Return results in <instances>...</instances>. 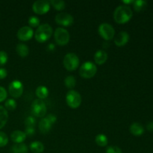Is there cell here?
I'll return each mask as SVG.
<instances>
[{
  "mask_svg": "<svg viewBox=\"0 0 153 153\" xmlns=\"http://www.w3.org/2000/svg\"><path fill=\"white\" fill-rule=\"evenodd\" d=\"M16 51L18 55L20 57H22V58H25L29 54V49H28V46L22 43H18L16 45Z\"/></svg>",
  "mask_w": 153,
  "mask_h": 153,
  "instance_id": "19",
  "label": "cell"
},
{
  "mask_svg": "<svg viewBox=\"0 0 153 153\" xmlns=\"http://www.w3.org/2000/svg\"><path fill=\"white\" fill-rule=\"evenodd\" d=\"M80 61L76 54L73 52H70L67 53L64 56V60H63V64L64 67L67 69L68 71H74L79 67Z\"/></svg>",
  "mask_w": 153,
  "mask_h": 153,
  "instance_id": "4",
  "label": "cell"
},
{
  "mask_svg": "<svg viewBox=\"0 0 153 153\" xmlns=\"http://www.w3.org/2000/svg\"><path fill=\"white\" fill-rule=\"evenodd\" d=\"M129 34L126 31H120L114 37V43L117 46H123L129 40Z\"/></svg>",
  "mask_w": 153,
  "mask_h": 153,
  "instance_id": "13",
  "label": "cell"
},
{
  "mask_svg": "<svg viewBox=\"0 0 153 153\" xmlns=\"http://www.w3.org/2000/svg\"><path fill=\"white\" fill-rule=\"evenodd\" d=\"M28 25H30L31 28H38L40 26V20L37 16H31L28 18Z\"/></svg>",
  "mask_w": 153,
  "mask_h": 153,
  "instance_id": "28",
  "label": "cell"
},
{
  "mask_svg": "<svg viewBox=\"0 0 153 153\" xmlns=\"http://www.w3.org/2000/svg\"><path fill=\"white\" fill-rule=\"evenodd\" d=\"M16 36L21 41H28L34 36V31L30 26H23L18 30Z\"/></svg>",
  "mask_w": 153,
  "mask_h": 153,
  "instance_id": "12",
  "label": "cell"
},
{
  "mask_svg": "<svg viewBox=\"0 0 153 153\" xmlns=\"http://www.w3.org/2000/svg\"><path fill=\"white\" fill-rule=\"evenodd\" d=\"M50 2L46 0H37L32 4V10L37 14L43 15L50 10Z\"/></svg>",
  "mask_w": 153,
  "mask_h": 153,
  "instance_id": "9",
  "label": "cell"
},
{
  "mask_svg": "<svg viewBox=\"0 0 153 153\" xmlns=\"http://www.w3.org/2000/svg\"><path fill=\"white\" fill-rule=\"evenodd\" d=\"M8 92L13 98H19L23 93V85L19 80H13L8 86Z\"/></svg>",
  "mask_w": 153,
  "mask_h": 153,
  "instance_id": "10",
  "label": "cell"
},
{
  "mask_svg": "<svg viewBox=\"0 0 153 153\" xmlns=\"http://www.w3.org/2000/svg\"><path fill=\"white\" fill-rule=\"evenodd\" d=\"M52 28L49 24L45 23L40 25L34 33V37L39 43H44L50 39L52 35Z\"/></svg>",
  "mask_w": 153,
  "mask_h": 153,
  "instance_id": "2",
  "label": "cell"
},
{
  "mask_svg": "<svg viewBox=\"0 0 153 153\" xmlns=\"http://www.w3.org/2000/svg\"><path fill=\"white\" fill-rule=\"evenodd\" d=\"M46 119L47 120L49 121V122L50 123L52 124V125H53V124L55 123L56 122V120H57L56 116H55V115H54V114H48V115H46Z\"/></svg>",
  "mask_w": 153,
  "mask_h": 153,
  "instance_id": "34",
  "label": "cell"
},
{
  "mask_svg": "<svg viewBox=\"0 0 153 153\" xmlns=\"http://www.w3.org/2000/svg\"><path fill=\"white\" fill-rule=\"evenodd\" d=\"M129 131L131 134L134 136H140L144 132V128L143 125L139 123H133L129 127Z\"/></svg>",
  "mask_w": 153,
  "mask_h": 153,
  "instance_id": "16",
  "label": "cell"
},
{
  "mask_svg": "<svg viewBox=\"0 0 153 153\" xmlns=\"http://www.w3.org/2000/svg\"><path fill=\"white\" fill-rule=\"evenodd\" d=\"M98 32L99 34L107 41L112 40L115 36L114 28L111 25L107 22L100 24L98 28Z\"/></svg>",
  "mask_w": 153,
  "mask_h": 153,
  "instance_id": "7",
  "label": "cell"
},
{
  "mask_svg": "<svg viewBox=\"0 0 153 153\" xmlns=\"http://www.w3.org/2000/svg\"><path fill=\"white\" fill-rule=\"evenodd\" d=\"M64 85L69 89L72 90L76 87V80L73 76H68L64 79Z\"/></svg>",
  "mask_w": 153,
  "mask_h": 153,
  "instance_id": "25",
  "label": "cell"
},
{
  "mask_svg": "<svg viewBox=\"0 0 153 153\" xmlns=\"http://www.w3.org/2000/svg\"><path fill=\"white\" fill-rule=\"evenodd\" d=\"M55 22L57 24L64 27L70 26L74 22V19L72 15L68 13L61 12L55 16Z\"/></svg>",
  "mask_w": 153,
  "mask_h": 153,
  "instance_id": "11",
  "label": "cell"
},
{
  "mask_svg": "<svg viewBox=\"0 0 153 153\" xmlns=\"http://www.w3.org/2000/svg\"><path fill=\"white\" fill-rule=\"evenodd\" d=\"M146 128L149 131L152 132L153 131V122H149L148 123L147 125H146Z\"/></svg>",
  "mask_w": 153,
  "mask_h": 153,
  "instance_id": "37",
  "label": "cell"
},
{
  "mask_svg": "<svg viewBox=\"0 0 153 153\" xmlns=\"http://www.w3.org/2000/svg\"><path fill=\"white\" fill-rule=\"evenodd\" d=\"M36 124V120L34 117L29 116L26 117L25 120V125L26 127H34Z\"/></svg>",
  "mask_w": 153,
  "mask_h": 153,
  "instance_id": "30",
  "label": "cell"
},
{
  "mask_svg": "<svg viewBox=\"0 0 153 153\" xmlns=\"http://www.w3.org/2000/svg\"><path fill=\"white\" fill-rule=\"evenodd\" d=\"M54 37L56 43L59 46H65L70 39V33L64 28H58L54 33Z\"/></svg>",
  "mask_w": 153,
  "mask_h": 153,
  "instance_id": "8",
  "label": "cell"
},
{
  "mask_svg": "<svg viewBox=\"0 0 153 153\" xmlns=\"http://www.w3.org/2000/svg\"><path fill=\"white\" fill-rule=\"evenodd\" d=\"M31 110L33 115L37 117L43 118V117H45V115L46 114L47 108H46V103L43 100L37 99V100H34L31 103Z\"/></svg>",
  "mask_w": 153,
  "mask_h": 153,
  "instance_id": "6",
  "label": "cell"
},
{
  "mask_svg": "<svg viewBox=\"0 0 153 153\" xmlns=\"http://www.w3.org/2000/svg\"><path fill=\"white\" fill-rule=\"evenodd\" d=\"M105 153H123L122 149L117 146H110L107 147Z\"/></svg>",
  "mask_w": 153,
  "mask_h": 153,
  "instance_id": "32",
  "label": "cell"
},
{
  "mask_svg": "<svg viewBox=\"0 0 153 153\" xmlns=\"http://www.w3.org/2000/svg\"><path fill=\"white\" fill-rule=\"evenodd\" d=\"M8 120V114L3 106L0 105V129L6 125Z\"/></svg>",
  "mask_w": 153,
  "mask_h": 153,
  "instance_id": "22",
  "label": "cell"
},
{
  "mask_svg": "<svg viewBox=\"0 0 153 153\" xmlns=\"http://www.w3.org/2000/svg\"><path fill=\"white\" fill-rule=\"evenodd\" d=\"M49 2H50V4H52V7L57 10H62L66 7L65 1L62 0H52Z\"/></svg>",
  "mask_w": 153,
  "mask_h": 153,
  "instance_id": "26",
  "label": "cell"
},
{
  "mask_svg": "<svg viewBox=\"0 0 153 153\" xmlns=\"http://www.w3.org/2000/svg\"><path fill=\"white\" fill-rule=\"evenodd\" d=\"M147 6V1H144V0H137V1H134L133 2V7L135 11L140 12L145 10Z\"/></svg>",
  "mask_w": 153,
  "mask_h": 153,
  "instance_id": "24",
  "label": "cell"
},
{
  "mask_svg": "<svg viewBox=\"0 0 153 153\" xmlns=\"http://www.w3.org/2000/svg\"><path fill=\"white\" fill-rule=\"evenodd\" d=\"M35 94L39 100H43L47 98L48 96H49V90L46 86L40 85V86L37 87V89H36Z\"/></svg>",
  "mask_w": 153,
  "mask_h": 153,
  "instance_id": "18",
  "label": "cell"
},
{
  "mask_svg": "<svg viewBox=\"0 0 153 153\" xmlns=\"http://www.w3.org/2000/svg\"><path fill=\"white\" fill-rule=\"evenodd\" d=\"M97 72V67L94 63L91 61H86L83 63L79 69V75L84 79H91L96 75Z\"/></svg>",
  "mask_w": 153,
  "mask_h": 153,
  "instance_id": "3",
  "label": "cell"
},
{
  "mask_svg": "<svg viewBox=\"0 0 153 153\" xmlns=\"http://www.w3.org/2000/svg\"><path fill=\"white\" fill-rule=\"evenodd\" d=\"M7 70L2 67H0V79H4L7 77Z\"/></svg>",
  "mask_w": 153,
  "mask_h": 153,
  "instance_id": "36",
  "label": "cell"
},
{
  "mask_svg": "<svg viewBox=\"0 0 153 153\" xmlns=\"http://www.w3.org/2000/svg\"><path fill=\"white\" fill-rule=\"evenodd\" d=\"M52 124L45 118H42L39 123V129L42 134H47L52 128Z\"/></svg>",
  "mask_w": 153,
  "mask_h": 153,
  "instance_id": "17",
  "label": "cell"
},
{
  "mask_svg": "<svg viewBox=\"0 0 153 153\" xmlns=\"http://www.w3.org/2000/svg\"><path fill=\"white\" fill-rule=\"evenodd\" d=\"M66 102L69 107L76 109L82 104V97L77 91L70 90L66 95Z\"/></svg>",
  "mask_w": 153,
  "mask_h": 153,
  "instance_id": "5",
  "label": "cell"
},
{
  "mask_svg": "<svg viewBox=\"0 0 153 153\" xmlns=\"http://www.w3.org/2000/svg\"><path fill=\"white\" fill-rule=\"evenodd\" d=\"M123 2L124 4H126V5H127V4H133L134 1H132V0H128V1L123 0Z\"/></svg>",
  "mask_w": 153,
  "mask_h": 153,
  "instance_id": "38",
  "label": "cell"
},
{
  "mask_svg": "<svg viewBox=\"0 0 153 153\" xmlns=\"http://www.w3.org/2000/svg\"><path fill=\"white\" fill-rule=\"evenodd\" d=\"M11 153H28V146L25 143H15L10 149Z\"/></svg>",
  "mask_w": 153,
  "mask_h": 153,
  "instance_id": "21",
  "label": "cell"
},
{
  "mask_svg": "<svg viewBox=\"0 0 153 153\" xmlns=\"http://www.w3.org/2000/svg\"><path fill=\"white\" fill-rule=\"evenodd\" d=\"M8 56L4 51H0V66H3L7 62Z\"/></svg>",
  "mask_w": 153,
  "mask_h": 153,
  "instance_id": "31",
  "label": "cell"
},
{
  "mask_svg": "<svg viewBox=\"0 0 153 153\" xmlns=\"http://www.w3.org/2000/svg\"><path fill=\"white\" fill-rule=\"evenodd\" d=\"M27 135L24 131L20 130H15L10 134V139L15 143H22L26 139Z\"/></svg>",
  "mask_w": 153,
  "mask_h": 153,
  "instance_id": "14",
  "label": "cell"
},
{
  "mask_svg": "<svg viewBox=\"0 0 153 153\" xmlns=\"http://www.w3.org/2000/svg\"><path fill=\"white\" fill-rule=\"evenodd\" d=\"M133 16L132 10L128 5H120L114 12V19L118 24H124L128 22Z\"/></svg>",
  "mask_w": 153,
  "mask_h": 153,
  "instance_id": "1",
  "label": "cell"
},
{
  "mask_svg": "<svg viewBox=\"0 0 153 153\" xmlns=\"http://www.w3.org/2000/svg\"><path fill=\"white\" fill-rule=\"evenodd\" d=\"M107 60L108 54L104 50H98L94 54V61L98 65H102Z\"/></svg>",
  "mask_w": 153,
  "mask_h": 153,
  "instance_id": "15",
  "label": "cell"
},
{
  "mask_svg": "<svg viewBox=\"0 0 153 153\" xmlns=\"http://www.w3.org/2000/svg\"><path fill=\"white\" fill-rule=\"evenodd\" d=\"M95 142L99 146L104 147V146H106L108 145V140L107 136L105 135L104 134H99L96 136Z\"/></svg>",
  "mask_w": 153,
  "mask_h": 153,
  "instance_id": "23",
  "label": "cell"
},
{
  "mask_svg": "<svg viewBox=\"0 0 153 153\" xmlns=\"http://www.w3.org/2000/svg\"><path fill=\"white\" fill-rule=\"evenodd\" d=\"M29 149L33 153H42L44 151V145L40 141L31 142L29 145Z\"/></svg>",
  "mask_w": 153,
  "mask_h": 153,
  "instance_id": "20",
  "label": "cell"
},
{
  "mask_svg": "<svg viewBox=\"0 0 153 153\" xmlns=\"http://www.w3.org/2000/svg\"><path fill=\"white\" fill-rule=\"evenodd\" d=\"M7 93L6 90L3 87L0 86V102L5 100L6 98H7Z\"/></svg>",
  "mask_w": 153,
  "mask_h": 153,
  "instance_id": "33",
  "label": "cell"
},
{
  "mask_svg": "<svg viewBox=\"0 0 153 153\" xmlns=\"http://www.w3.org/2000/svg\"><path fill=\"white\" fill-rule=\"evenodd\" d=\"M8 143V137L5 133L0 131V147L6 146Z\"/></svg>",
  "mask_w": 153,
  "mask_h": 153,
  "instance_id": "29",
  "label": "cell"
},
{
  "mask_svg": "<svg viewBox=\"0 0 153 153\" xmlns=\"http://www.w3.org/2000/svg\"><path fill=\"white\" fill-rule=\"evenodd\" d=\"M17 104L13 99H9L4 102V108L7 111H13L16 109Z\"/></svg>",
  "mask_w": 153,
  "mask_h": 153,
  "instance_id": "27",
  "label": "cell"
},
{
  "mask_svg": "<svg viewBox=\"0 0 153 153\" xmlns=\"http://www.w3.org/2000/svg\"><path fill=\"white\" fill-rule=\"evenodd\" d=\"M25 133L26 135H33L35 134V128L34 127H26Z\"/></svg>",
  "mask_w": 153,
  "mask_h": 153,
  "instance_id": "35",
  "label": "cell"
}]
</instances>
